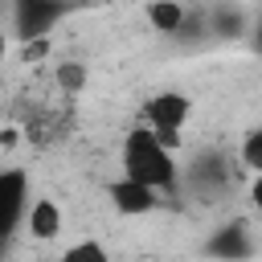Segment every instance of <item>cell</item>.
<instances>
[{
  "instance_id": "cell-1",
  "label": "cell",
  "mask_w": 262,
  "mask_h": 262,
  "mask_svg": "<svg viewBox=\"0 0 262 262\" xmlns=\"http://www.w3.org/2000/svg\"><path fill=\"white\" fill-rule=\"evenodd\" d=\"M119 172H127V176H135V180H147V184H156L160 192H176V184H180L176 147H168L143 119L123 135Z\"/></svg>"
},
{
  "instance_id": "cell-2",
  "label": "cell",
  "mask_w": 262,
  "mask_h": 262,
  "mask_svg": "<svg viewBox=\"0 0 262 262\" xmlns=\"http://www.w3.org/2000/svg\"><path fill=\"white\" fill-rule=\"evenodd\" d=\"M192 119V98L184 90H156L147 102H143V123L168 143V147H180L184 143V127Z\"/></svg>"
},
{
  "instance_id": "cell-3",
  "label": "cell",
  "mask_w": 262,
  "mask_h": 262,
  "mask_svg": "<svg viewBox=\"0 0 262 262\" xmlns=\"http://www.w3.org/2000/svg\"><path fill=\"white\" fill-rule=\"evenodd\" d=\"M164 196H168V192H160L156 184L135 180V176H127V172H119V176L106 184V201H111L115 213H123V217H147V213L160 209Z\"/></svg>"
},
{
  "instance_id": "cell-4",
  "label": "cell",
  "mask_w": 262,
  "mask_h": 262,
  "mask_svg": "<svg viewBox=\"0 0 262 262\" xmlns=\"http://www.w3.org/2000/svg\"><path fill=\"white\" fill-rule=\"evenodd\" d=\"M29 172L0 164V242L25 225V209H29Z\"/></svg>"
},
{
  "instance_id": "cell-5",
  "label": "cell",
  "mask_w": 262,
  "mask_h": 262,
  "mask_svg": "<svg viewBox=\"0 0 262 262\" xmlns=\"http://www.w3.org/2000/svg\"><path fill=\"white\" fill-rule=\"evenodd\" d=\"M61 16H66V0H12V29L20 41L49 37Z\"/></svg>"
},
{
  "instance_id": "cell-6",
  "label": "cell",
  "mask_w": 262,
  "mask_h": 262,
  "mask_svg": "<svg viewBox=\"0 0 262 262\" xmlns=\"http://www.w3.org/2000/svg\"><path fill=\"white\" fill-rule=\"evenodd\" d=\"M66 229V213L53 196H33L29 209H25V233L37 237V242H53L57 233Z\"/></svg>"
},
{
  "instance_id": "cell-7",
  "label": "cell",
  "mask_w": 262,
  "mask_h": 262,
  "mask_svg": "<svg viewBox=\"0 0 262 262\" xmlns=\"http://www.w3.org/2000/svg\"><path fill=\"white\" fill-rule=\"evenodd\" d=\"M143 20L151 33H164V37H176L188 29V4L184 0H147L143 4Z\"/></svg>"
},
{
  "instance_id": "cell-8",
  "label": "cell",
  "mask_w": 262,
  "mask_h": 262,
  "mask_svg": "<svg viewBox=\"0 0 262 262\" xmlns=\"http://www.w3.org/2000/svg\"><path fill=\"white\" fill-rule=\"evenodd\" d=\"M205 250H209V254H221V258H242V254H250L254 246L246 242V229H242V225H233V229H221Z\"/></svg>"
},
{
  "instance_id": "cell-9",
  "label": "cell",
  "mask_w": 262,
  "mask_h": 262,
  "mask_svg": "<svg viewBox=\"0 0 262 262\" xmlns=\"http://www.w3.org/2000/svg\"><path fill=\"white\" fill-rule=\"evenodd\" d=\"M237 160L246 172H262V127H250L237 143Z\"/></svg>"
},
{
  "instance_id": "cell-10",
  "label": "cell",
  "mask_w": 262,
  "mask_h": 262,
  "mask_svg": "<svg viewBox=\"0 0 262 262\" xmlns=\"http://www.w3.org/2000/svg\"><path fill=\"white\" fill-rule=\"evenodd\" d=\"M209 33H217V37H237V33H250V20H246L242 12H225V8H217Z\"/></svg>"
},
{
  "instance_id": "cell-11",
  "label": "cell",
  "mask_w": 262,
  "mask_h": 262,
  "mask_svg": "<svg viewBox=\"0 0 262 262\" xmlns=\"http://www.w3.org/2000/svg\"><path fill=\"white\" fill-rule=\"evenodd\" d=\"M57 86H61V90H82V86H86V70H82L78 61H61V66H57Z\"/></svg>"
},
{
  "instance_id": "cell-12",
  "label": "cell",
  "mask_w": 262,
  "mask_h": 262,
  "mask_svg": "<svg viewBox=\"0 0 262 262\" xmlns=\"http://www.w3.org/2000/svg\"><path fill=\"white\" fill-rule=\"evenodd\" d=\"M78 258H94V262H102V258H106V246H98L94 237H86V242H74V246H66V262H78Z\"/></svg>"
},
{
  "instance_id": "cell-13",
  "label": "cell",
  "mask_w": 262,
  "mask_h": 262,
  "mask_svg": "<svg viewBox=\"0 0 262 262\" xmlns=\"http://www.w3.org/2000/svg\"><path fill=\"white\" fill-rule=\"evenodd\" d=\"M246 196H250V205L262 213V172H250V184H246Z\"/></svg>"
},
{
  "instance_id": "cell-14",
  "label": "cell",
  "mask_w": 262,
  "mask_h": 262,
  "mask_svg": "<svg viewBox=\"0 0 262 262\" xmlns=\"http://www.w3.org/2000/svg\"><path fill=\"white\" fill-rule=\"evenodd\" d=\"M16 127H0V151H8V147H16Z\"/></svg>"
},
{
  "instance_id": "cell-15",
  "label": "cell",
  "mask_w": 262,
  "mask_h": 262,
  "mask_svg": "<svg viewBox=\"0 0 262 262\" xmlns=\"http://www.w3.org/2000/svg\"><path fill=\"white\" fill-rule=\"evenodd\" d=\"M250 37H254V49H258V57H262V12L250 20Z\"/></svg>"
}]
</instances>
